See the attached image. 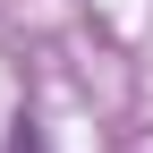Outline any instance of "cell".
Returning a JSON list of instances; mask_svg holds the SVG:
<instances>
[{
  "label": "cell",
  "instance_id": "6da1fadb",
  "mask_svg": "<svg viewBox=\"0 0 153 153\" xmlns=\"http://www.w3.org/2000/svg\"><path fill=\"white\" fill-rule=\"evenodd\" d=\"M17 153H43V128L34 119H17Z\"/></svg>",
  "mask_w": 153,
  "mask_h": 153
}]
</instances>
